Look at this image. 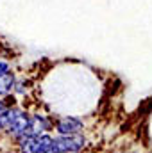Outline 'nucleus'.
Here are the masks:
<instances>
[{"mask_svg": "<svg viewBox=\"0 0 152 153\" xmlns=\"http://www.w3.org/2000/svg\"><path fill=\"white\" fill-rule=\"evenodd\" d=\"M2 102H4V107H5V109L18 107V96H14L13 93H11V94H7V96H4V98H2Z\"/></svg>", "mask_w": 152, "mask_h": 153, "instance_id": "nucleus-9", "label": "nucleus"}, {"mask_svg": "<svg viewBox=\"0 0 152 153\" xmlns=\"http://www.w3.org/2000/svg\"><path fill=\"white\" fill-rule=\"evenodd\" d=\"M4 109H5V107H4V102H2V98H0V112H2Z\"/></svg>", "mask_w": 152, "mask_h": 153, "instance_id": "nucleus-11", "label": "nucleus"}, {"mask_svg": "<svg viewBox=\"0 0 152 153\" xmlns=\"http://www.w3.org/2000/svg\"><path fill=\"white\" fill-rule=\"evenodd\" d=\"M22 112V107L18 105V107H11V109H4L2 112H0V128L5 132L9 126H11V123L18 117V114Z\"/></svg>", "mask_w": 152, "mask_h": 153, "instance_id": "nucleus-7", "label": "nucleus"}, {"mask_svg": "<svg viewBox=\"0 0 152 153\" xmlns=\"http://www.w3.org/2000/svg\"><path fill=\"white\" fill-rule=\"evenodd\" d=\"M13 68H11V62L9 61H0V76L5 75L7 71H11Z\"/></svg>", "mask_w": 152, "mask_h": 153, "instance_id": "nucleus-10", "label": "nucleus"}, {"mask_svg": "<svg viewBox=\"0 0 152 153\" xmlns=\"http://www.w3.org/2000/svg\"><path fill=\"white\" fill-rule=\"evenodd\" d=\"M16 73L11 70V71H7L5 75L0 76V98H4V96H7V94H11L13 93V87H14V84H16Z\"/></svg>", "mask_w": 152, "mask_h": 153, "instance_id": "nucleus-6", "label": "nucleus"}, {"mask_svg": "<svg viewBox=\"0 0 152 153\" xmlns=\"http://www.w3.org/2000/svg\"><path fill=\"white\" fill-rule=\"evenodd\" d=\"M54 119L43 112H31L29 117V128L25 135H41V134H52Z\"/></svg>", "mask_w": 152, "mask_h": 153, "instance_id": "nucleus-4", "label": "nucleus"}, {"mask_svg": "<svg viewBox=\"0 0 152 153\" xmlns=\"http://www.w3.org/2000/svg\"><path fill=\"white\" fill-rule=\"evenodd\" d=\"M90 146V139L84 134L75 135H54V153H81Z\"/></svg>", "mask_w": 152, "mask_h": 153, "instance_id": "nucleus-2", "label": "nucleus"}, {"mask_svg": "<svg viewBox=\"0 0 152 153\" xmlns=\"http://www.w3.org/2000/svg\"><path fill=\"white\" fill-rule=\"evenodd\" d=\"M29 117H31V112L29 111H25V109H22V112L18 114V117L11 123V126L4 132V135L7 137V139H11L14 144L22 139V137H25V134H27V128H29Z\"/></svg>", "mask_w": 152, "mask_h": 153, "instance_id": "nucleus-5", "label": "nucleus"}, {"mask_svg": "<svg viewBox=\"0 0 152 153\" xmlns=\"http://www.w3.org/2000/svg\"><path fill=\"white\" fill-rule=\"evenodd\" d=\"M81 153H84V152H81Z\"/></svg>", "mask_w": 152, "mask_h": 153, "instance_id": "nucleus-13", "label": "nucleus"}, {"mask_svg": "<svg viewBox=\"0 0 152 153\" xmlns=\"http://www.w3.org/2000/svg\"><path fill=\"white\" fill-rule=\"evenodd\" d=\"M2 135H4V130H2V128H0V137H2Z\"/></svg>", "mask_w": 152, "mask_h": 153, "instance_id": "nucleus-12", "label": "nucleus"}, {"mask_svg": "<svg viewBox=\"0 0 152 153\" xmlns=\"http://www.w3.org/2000/svg\"><path fill=\"white\" fill-rule=\"evenodd\" d=\"M54 134H41V135H25L14 146L18 153H47L52 152Z\"/></svg>", "mask_w": 152, "mask_h": 153, "instance_id": "nucleus-1", "label": "nucleus"}, {"mask_svg": "<svg viewBox=\"0 0 152 153\" xmlns=\"http://www.w3.org/2000/svg\"><path fill=\"white\" fill-rule=\"evenodd\" d=\"M86 121L77 116H61L54 119V128L56 135H75V134H84Z\"/></svg>", "mask_w": 152, "mask_h": 153, "instance_id": "nucleus-3", "label": "nucleus"}, {"mask_svg": "<svg viewBox=\"0 0 152 153\" xmlns=\"http://www.w3.org/2000/svg\"><path fill=\"white\" fill-rule=\"evenodd\" d=\"M29 82L25 80V78H22V80H16V84H14V87H13V94L14 96H27V91H29Z\"/></svg>", "mask_w": 152, "mask_h": 153, "instance_id": "nucleus-8", "label": "nucleus"}]
</instances>
